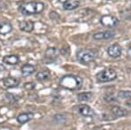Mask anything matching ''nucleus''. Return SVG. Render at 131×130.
I'll return each instance as SVG.
<instances>
[{
    "mask_svg": "<svg viewBox=\"0 0 131 130\" xmlns=\"http://www.w3.org/2000/svg\"><path fill=\"white\" fill-rule=\"evenodd\" d=\"M45 9V4L39 1L27 2L20 5L19 10L23 15L30 16L34 14H39Z\"/></svg>",
    "mask_w": 131,
    "mask_h": 130,
    "instance_id": "nucleus-1",
    "label": "nucleus"
},
{
    "mask_svg": "<svg viewBox=\"0 0 131 130\" xmlns=\"http://www.w3.org/2000/svg\"><path fill=\"white\" fill-rule=\"evenodd\" d=\"M60 85L63 88L71 91L79 90L82 87V79L81 77L75 75H66L61 78Z\"/></svg>",
    "mask_w": 131,
    "mask_h": 130,
    "instance_id": "nucleus-2",
    "label": "nucleus"
},
{
    "mask_svg": "<svg viewBox=\"0 0 131 130\" xmlns=\"http://www.w3.org/2000/svg\"><path fill=\"white\" fill-rule=\"evenodd\" d=\"M96 54V52L93 49H81L78 51L77 54H76V58L79 62L86 65L93 61L95 58Z\"/></svg>",
    "mask_w": 131,
    "mask_h": 130,
    "instance_id": "nucleus-3",
    "label": "nucleus"
},
{
    "mask_svg": "<svg viewBox=\"0 0 131 130\" xmlns=\"http://www.w3.org/2000/svg\"><path fill=\"white\" fill-rule=\"evenodd\" d=\"M116 76H117V74H116L115 70L107 68V69H104V70L101 71L100 73H97L96 79L99 82L104 83V82L113 81L114 79H116Z\"/></svg>",
    "mask_w": 131,
    "mask_h": 130,
    "instance_id": "nucleus-4",
    "label": "nucleus"
},
{
    "mask_svg": "<svg viewBox=\"0 0 131 130\" xmlns=\"http://www.w3.org/2000/svg\"><path fill=\"white\" fill-rule=\"evenodd\" d=\"M101 23L105 27L113 28L118 24V18L113 15H104L101 18Z\"/></svg>",
    "mask_w": 131,
    "mask_h": 130,
    "instance_id": "nucleus-5",
    "label": "nucleus"
},
{
    "mask_svg": "<svg viewBox=\"0 0 131 130\" xmlns=\"http://www.w3.org/2000/svg\"><path fill=\"white\" fill-rule=\"evenodd\" d=\"M75 109L78 112V114L82 115V116L91 117L94 114V111L89 106H88V105H86V104L78 105L75 108Z\"/></svg>",
    "mask_w": 131,
    "mask_h": 130,
    "instance_id": "nucleus-6",
    "label": "nucleus"
},
{
    "mask_svg": "<svg viewBox=\"0 0 131 130\" xmlns=\"http://www.w3.org/2000/svg\"><path fill=\"white\" fill-rule=\"evenodd\" d=\"M122 49L119 44H113L107 48V53L111 58H119L122 55Z\"/></svg>",
    "mask_w": 131,
    "mask_h": 130,
    "instance_id": "nucleus-7",
    "label": "nucleus"
},
{
    "mask_svg": "<svg viewBox=\"0 0 131 130\" xmlns=\"http://www.w3.org/2000/svg\"><path fill=\"white\" fill-rule=\"evenodd\" d=\"M18 27L21 31L25 32H31L34 29V23L31 20H22L18 23Z\"/></svg>",
    "mask_w": 131,
    "mask_h": 130,
    "instance_id": "nucleus-8",
    "label": "nucleus"
},
{
    "mask_svg": "<svg viewBox=\"0 0 131 130\" xmlns=\"http://www.w3.org/2000/svg\"><path fill=\"white\" fill-rule=\"evenodd\" d=\"M115 35V33L112 31H100L94 34V39L96 40H104V39H110Z\"/></svg>",
    "mask_w": 131,
    "mask_h": 130,
    "instance_id": "nucleus-9",
    "label": "nucleus"
},
{
    "mask_svg": "<svg viewBox=\"0 0 131 130\" xmlns=\"http://www.w3.org/2000/svg\"><path fill=\"white\" fill-rule=\"evenodd\" d=\"M18 83H19L18 79L13 77H6L3 79V85L6 88H13L18 87Z\"/></svg>",
    "mask_w": 131,
    "mask_h": 130,
    "instance_id": "nucleus-10",
    "label": "nucleus"
},
{
    "mask_svg": "<svg viewBox=\"0 0 131 130\" xmlns=\"http://www.w3.org/2000/svg\"><path fill=\"white\" fill-rule=\"evenodd\" d=\"M111 112L115 117H124V116H127V115L128 114V110L125 109V108H121V107H118V106L112 107Z\"/></svg>",
    "mask_w": 131,
    "mask_h": 130,
    "instance_id": "nucleus-11",
    "label": "nucleus"
},
{
    "mask_svg": "<svg viewBox=\"0 0 131 130\" xmlns=\"http://www.w3.org/2000/svg\"><path fill=\"white\" fill-rule=\"evenodd\" d=\"M33 114L32 113H22L19 115H18L17 117V121L19 124H25L27 123L28 121H30L31 119L33 118Z\"/></svg>",
    "mask_w": 131,
    "mask_h": 130,
    "instance_id": "nucleus-12",
    "label": "nucleus"
},
{
    "mask_svg": "<svg viewBox=\"0 0 131 130\" xmlns=\"http://www.w3.org/2000/svg\"><path fill=\"white\" fill-rule=\"evenodd\" d=\"M3 62L6 65H10V66H15L19 62V58L18 55H6L3 58Z\"/></svg>",
    "mask_w": 131,
    "mask_h": 130,
    "instance_id": "nucleus-13",
    "label": "nucleus"
},
{
    "mask_svg": "<svg viewBox=\"0 0 131 130\" xmlns=\"http://www.w3.org/2000/svg\"><path fill=\"white\" fill-rule=\"evenodd\" d=\"M79 5H80L79 0H65V2L63 3V8L67 10H74Z\"/></svg>",
    "mask_w": 131,
    "mask_h": 130,
    "instance_id": "nucleus-14",
    "label": "nucleus"
},
{
    "mask_svg": "<svg viewBox=\"0 0 131 130\" xmlns=\"http://www.w3.org/2000/svg\"><path fill=\"white\" fill-rule=\"evenodd\" d=\"M12 31V26L8 21H2L0 23V34L5 35Z\"/></svg>",
    "mask_w": 131,
    "mask_h": 130,
    "instance_id": "nucleus-15",
    "label": "nucleus"
},
{
    "mask_svg": "<svg viewBox=\"0 0 131 130\" xmlns=\"http://www.w3.org/2000/svg\"><path fill=\"white\" fill-rule=\"evenodd\" d=\"M34 72H35V67L30 64H25L21 67V73H22L23 76L25 77L30 76Z\"/></svg>",
    "mask_w": 131,
    "mask_h": 130,
    "instance_id": "nucleus-16",
    "label": "nucleus"
},
{
    "mask_svg": "<svg viewBox=\"0 0 131 130\" xmlns=\"http://www.w3.org/2000/svg\"><path fill=\"white\" fill-rule=\"evenodd\" d=\"M57 55H58V50L56 48H48L45 54L46 58L50 60H52L53 58H55Z\"/></svg>",
    "mask_w": 131,
    "mask_h": 130,
    "instance_id": "nucleus-17",
    "label": "nucleus"
},
{
    "mask_svg": "<svg viewBox=\"0 0 131 130\" xmlns=\"http://www.w3.org/2000/svg\"><path fill=\"white\" fill-rule=\"evenodd\" d=\"M50 77V73L48 71H40L36 74V79L39 81H45Z\"/></svg>",
    "mask_w": 131,
    "mask_h": 130,
    "instance_id": "nucleus-18",
    "label": "nucleus"
},
{
    "mask_svg": "<svg viewBox=\"0 0 131 130\" xmlns=\"http://www.w3.org/2000/svg\"><path fill=\"white\" fill-rule=\"evenodd\" d=\"M78 100H81V101H88L92 99L93 93L90 92H85V93H81L77 95Z\"/></svg>",
    "mask_w": 131,
    "mask_h": 130,
    "instance_id": "nucleus-19",
    "label": "nucleus"
},
{
    "mask_svg": "<svg viewBox=\"0 0 131 130\" xmlns=\"http://www.w3.org/2000/svg\"><path fill=\"white\" fill-rule=\"evenodd\" d=\"M5 98H6V100H7L8 101L10 102V103H14V102L18 101V99H19V97H18V96L15 95V94H12V93L5 94Z\"/></svg>",
    "mask_w": 131,
    "mask_h": 130,
    "instance_id": "nucleus-20",
    "label": "nucleus"
},
{
    "mask_svg": "<svg viewBox=\"0 0 131 130\" xmlns=\"http://www.w3.org/2000/svg\"><path fill=\"white\" fill-rule=\"evenodd\" d=\"M53 121L57 123H63L67 121V117L64 114H56L53 117Z\"/></svg>",
    "mask_w": 131,
    "mask_h": 130,
    "instance_id": "nucleus-21",
    "label": "nucleus"
},
{
    "mask_svg": "<svg viewBox=\"0 0 131 130\" xmlns=\"http://www.w3.org/2000/svg\"><path fill=\"white\" fill-rule=\"evenodd\" d=\"M118 97L122 98V99H130L131 91H121L118 93Z\"/></svg>",
    "mask_w": 131,
    "mask_h": 130,
    "instance_id": "nucleus-22",
    "label": "nucleus"
},
{
    "mask_svg": "<svg viewBox=\"0 0 131 130\" xmlns=\"http://www.w3.org/2000/svg\"><path fill=\"white\" fill-rule=\"evenodd\" d=\"M24 87L26 90H28V91H31V90L34 89L35 87V84L32 83V82H28V83H25L24 85Z\"/></svg>",
    "mask_w": 131,
    "mask_h": 130,
    "instance_id": "nucleus-23",
    "label": "nucleus"
},
{
    "mask_svg": "<svg viewBox=\"0 0 131 130\" xmlns=\"http://www.w3.org/2000/svg\"><path fill=\"white\" fill-rule=\"evenodd\" d=\"M126 105H127L128 107H130V108H131V98H130V99H128V100L126 101Z\"/></svg>",
    "mask_w": 131,
    "mask_h": 130,
    "instance_id": "nucleus-24",
    "label": "nucleus"
},
{
    "mask_svg": "<svg viewBox=\"0 0 131 130\" xmlns=\"http://www.w3.org/2000/svg\"><path fill=\"white\" fill-rule=\"evenodd\" d=\"M128 57L131 58V47L128 50Z\"/></svg>",
    "mask_w": 131,
    "mask_h": 130,
    "instance_id": "nucleus-25",
    "label": "nucleus"
},
{
    "mask_svg": "<svg viewBox=\"0 0 131 130\" xmlns=\"http://www.w3.org/2000/svg\"><path fill=\"white\" fill-rule=\"evenodd\" d=\"M5 66H3L2 65H0V72H3V71H5Z\"/></svg>",
    "mask_w": 131,
    "mask_h": 130,
    "instance_id": "nucleus-26",
    "label": "nucleus"
}]
</instances>
